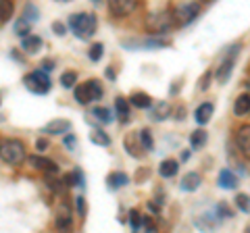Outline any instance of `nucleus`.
I'll return each instance as SVG.
<instances>
[{"mask_svg": "<svg viewBox=\"0 0 250 233\" xmlns=\"http://www.w3.org/2000/svg\"><path fill=\"white\" fill-rule=\"evenodd\" d=\"M25 144L21 139H15V137H9V139H2L0 142V160L6 162L11 167H19L21 162H25L27 154H25Z\"/></svg>", "mask_w": 250, "mask_h": 233, "instance_id": "1", "label": "nucleus"}, {"mask_svg": "<svg viewBox=\"0 0 250 233\" xmlns=\"http://www.w3.org/2000/svg\"><path fill=\"white\" fill-rule=\"evenodd\" d=\"M67 25L80 40H88V38H92V34L96 32L98 21L90 13H77V15H71V17H69Z\"/></svg>", "mask_w": 250, "mask_h": 233, "instance_id": "2", "label": "nucleus"}, {"mask_svg": "<svg viewBox=\"0 0 250 233\" xmlns=\"http://www.w3.org/2000/svg\"><path fill=\"white\" fill-rule=\"evenodd\" d=\"M144 25H146V29H148L150 34H165V32H169V29L175 25L173 11H169V9L154 11V13H150V15L146 17Z\"/></svg>", "mask_w": 250, "mask_h": 233, "instance_id": "3", "label": "nucleus"}, {"mask_svg": "<svg viewBox=\"0 0 250 233\" xmlns=\"http://www.w3.org/2000/svg\"><path fill=\"white\" fill-rule=\"evenodd\" d=\"M23 83H25V88L29 92H34V94H40V96L48 94L50 88H52V81H50L48 73L40 71V69H36V71L27 73L25 77H23Z\"/></svg>", "mask_w": 250, "mask_h": 233, "instance_id": "4", "label": "nucleus"}, {"mask_svg": "<svg viewBox=\"0 0 250 233\" xmlns=\"http://www.w3.org/2000/svg\"><path fill=\"white\" fill-rule=\"evenodd\" d=\"M240 50H242V44H233L231 48L225 52V58L221 60V65H219L217 73H215L217 83H225L231 77V71H233V67H236V60H238Z\"/></svg>", "mask_w": 250, "mask_h": 233, "instance_id": "5", "label": "nucleus"}, {"mask_svg": "<svg viewBox=\"0 0 250 233\" xmlns=\"http://www.w3.org/2000/svg\"><path fill=\"white\" fill-rule=\"evenodd\" d=\"M54 227L59 233H71L73 229V208L69 202H61L54 213Z\"/></svg>", "mask_w": 250, "mask_h": 233, "instance_id": "6", "label": "nucleus"}, {"mask_svg": "<svg viewBox=\"0 0 250 233\" xmlns=\"http://www.w3.org/2000/svg\"><path fill=\"white\" fill-rule=\"evenodd\" d=\"M200 15V4L198 2H184L175 6L173 19H179V25H188L190 21H194Z\"/></svg>", "mask_w": 250, "mask_h": 233, "instance_id": "7", "label": "nucleus"}, {"mask_svg": "<svg viewBox=\"0 0 250 233\" xmlns=\"http://www.w3.org/2000/svg\"><path fill=\"white\" fill-rule=\"evenodd\" d=\"M27 162L36 171H42V173L48 175V177L50 175H59V165L54 160L46 158V156H27Z\"/></svg>", "mask_w": 250, "mask_h": 233, "instance_id": "8", "label": "nucleus"}, {"mask_svg": "<svg viewBox=\"0 0 250 233\" xmlns=\"http://www.w3.org/2000/svg\"><path fill=\"white\" fill-rule=\"evenodd\" d=\"M138 9L136 0H113L108 2V11H111L115 17H127L129 13H134Z\"/></svg>", "mask_w": 250, "mask_h": 233, "instance_id": "9", "label": "nucleus"}, {"mask_svg": "<svg viewBox=\"0 0 250 233\" xmlns=\"http://www.w3.org/2000/svg\"><path fill=\"white\" fill-rule=\"evenodd\" d=\"M69 131H71V121L67 119H52L42 127V134L46 136H65Z\"/></svg>", "mask_w": 250, "mask_h": 233, "instance_id": "10", "label": "nucleus"}, {"mask_svg": "<svg viewBox=\"0 0 250 233\" xmlns=\"http://www.w3.org/2000/svg\"><path fill=\"white\" fill-rule=\"evenodd\" d=\"M202 185V175L198 171H190V173H186L182 177V181H179V188L184 192H196L198 188Z\"/></svg>", "mask_w": 250, "mask_h": 233, "instance_id": "11", "label": "nucleus"}, {"mask_svg": "<svg viewBox=\"0 0 250 233\" xmlns=\"http://www.w3.org/2000/svg\"><path fill=\"white\" fill-rule=\"evenodd\" d=\"M215 113V104L213 102H202L196 111H194V121L198 123V125H207L210 121V116Z\"/></svg>", "mask_w": 250, "mask_h": 233, "instance_id": "12", "label": "nucleus"}, {"mask_svg": "<svg viewBox=\"0 0 250 233\" xmlns=\"http://www.w3.org/2000/svg\"><path fill=\"white\" fill-rule=\"evenodd\" d=\"M42 38L40 36H34V34H29V36H25L21 40V50L23 52H27V54H38L42 50Z\"/></svg>", "mask_w": 250, "mask_h": 233, "instance_id": "13", "label": "nucleus"}, {"mask_svg": "<svg viewBox=\"0 0 250 233\" xmlns=\"http://www.w3.org/2000/svg\"><path fill=\"white\" fill-rule=\"evenodd\" d=\"M217 183H219V188H223V190H233L238 185V175L233 173L231 169H221Z\"/></svg>", "mask_w": 250, "mask_h": 233, "instance_id": "14", "label": "nucleus"}, {"mask_svg": "<svg viewBox=\"0 0 250 233\" xmlns=\"http://www.w3.org/2000/svg\"><path fill=\"white\" fill-rule=\"evenodd\" d=\"M127 183H129V177L125 173H121V171H115V173H111L106 177V185H108V190H113V192L125 188Z\"/></svg>", "mask_w": 250, "mask_h": 233, "instance_id": "15", "label": "nucleus"}, {"mask_svg": "<svg viewBox=\"0 0 250 233\" xmlns=\"http://www.w3.org/2000/svg\"><path fill=\"white\" fill-rule=\"evenodd\" d=\"M236 142H238L240 152L244 154V156H248V154H250V127H248V125H244V127L238 129Z\"/></svg>", "mask_w": 250, "mask_h": 233, "instance_id": "16", "label": "nucleus"}, {"mask_svg": "<svg viewBox=\"0 0 250 233\" xmlns=\"http://www.w3.org/2000/svg\"><path fill=\"white\" fill-rule=\"evenodd\" d=\"M85 85V94H88V102H96V100L103 98V85L98 79H88L83 81Z\"/></svg>", "mask_w": 250, "mask_h": 233, "instance_id": "17", "label": "nucleus"}, {"mask_svg": "<svg viewBox=\"0 0 250 233\" xmlns=\"http://www.w3.org/2000/svg\"><path fill=\"white\" fill-rule=\"evenodd\" d=\"M127 104L136 106V108H150L152 106V98L146 94V92H134L129 98H127Z\"/></svg>", "mask_w": 250, "mask_h": 233, "instance_id": "18", "label": "nucleus"}, {"mask_svg": "<svg viewBox=\"0 0 250 233\" xmlns=\"http://www.w3.org/2000/svg\"><path fill=\"white\" fill-rule=\"evenodd\" d=\"M250 111V96L248 92H244V94H240L236 98V102H233V115L236 116H246Z\"/></svg>", "mask_w": 250, "mask_h": 233, "instance_id": "19", "label": "nucleus"}, {"mask_svg": "<svg viewBox=\"0 0 250 233\" xmlns=\"http://www.w3.org/2000/svg\"><path fill=\"white\" fill-rule=\"evenodd\" d=\"M148 111H150L152 121H165V119H169V115H171V104L169 102H159L156 106H150Z\"/></svg>", "mask_w": 250, "mask_h": 233, "instance_id": "20", "label": "nucleus"}, {"mask_svg": "<svg viewBox=\"0 0 250 233\" xmlns=\"http://www.w3.org/2000/svg\"><path fill=\"white\" fill-rule=\"evenodd\" d=\"M177 171H179V162L175 158H167V160H163L159 165V175L165 177V179H169V177H175Z\"/></svg>", "mask_w": 250, "mask_h": 233, "instance_id": "21", "label": "nucleus"}, {"mask_svg": "<svg viewBox=\"0 0 250 233\" xmlns=\"http://www.w3.org/2000/svg\"><path fill=\"white\" fill-rule=\"evenodd\" d=\"M62 179H65L67 188H85V177H83V173H82V169L71 171V173L65 175Z\"/></svg>", "mask_w": 250, "mask_h": 233, "instance_id": "22", "label": "nucleus"}, {"mask_svg": "<svg viewBox=\"0 0 250 233\" xmlns=\"http://www.w3.org/2000/svg\"><path fill=\"white\" fill-rule=\"evenodd\" d=\"M136 139H138V136H136V134H129L127 137L123 139V146H125V150H127L134 158H140L144 152H142V146L136 144Z\"/></svg>", "mask_w": 250, "mask_h": 233, "instance_id": "23", "label": "nucleus"}, {"mask_svg": "<svg viewBox=\"0 0 250 233\" xmlns=\"http://www.w3.org/2000/svg\"><path fill=\"white\" fill-rule=\"evenodd\" d=\"M138 142H140V146H142V150H146V152H150V150H154V139H152V134H150V129H140L138 131Z\"/></svg>", "mask_w": 250, "mask_h": 233, "instance_id": "24", "label": "nucleus"}, {"mask_svg": "<svg viewBox=\"0 0 250 233\" xmlns=\"http://www.w3.org/2000/svg\"><path fill=\"white\" fill-rule=\"evenodd\" d=\"M115 111H117L119 121H123V123L129 121V104H127V100H125L123 96H119V98L115 100Z\"/></svg>", "mask_w": 250, "mask_h": 233, "instance_id": "25", "label": "nucleus"}, {"mask_svg": "<svg viewBox=\"0 0 250 233\" xmlns=\"http://www.w3.org/2000/svg\"><path fill=\"white\" fill-rule=\"evenodd\" d=\"M207 139H208V134L205 129H196V131H192L190 134V146L194 150H198V148H202V146L207 144Z\"/></svg>", "mask_w": 250, "mask_h": 233, "instance_id": "26", "label": "nucleus"}, {"mask_svg": "<svg viewBox=\"0 0 250 233\" xmlns=\"http://www.w3.org/2000/svg\"><path fill=\"white\" fill-rule=\"evenodd\" d=\"M90 142L96 144V146H103V148H106V146H111V137H108L103 129H92V131H90Z\"/></svg>", "mask_w": 250, "mask_h": 233, "instance_id": "27", "label": "nucleus"}, {"mask_svg": "<svg viewBox=\"0 0 250 233\" xmlns=\"http://www.w3.org/2000/svg\"><path fill=\"white\" fill-rule=\"evenodd\" d=\"M48 188L54 192V194H65L67 192V183H65V179L62 177H59V175H50L48 177Z\"/></svg>", "mask_w": 250, "mask_h": 233, "instance_id": "28", "label": "nucleus"}, {"mask_svg": "<svg viewBox=\"0 0 250 233\" xmlns=\"http://www.w3.org/2000/svg\"><path fill=\"white\" fill-rule=\"evenodd\" d=\"M92 115H94V119H98L103 125H106V123H113V113L108 111V108H104V106L92 108Z\"/></svg>", "mask_w": 250, "mask_h": 233, "instance_id": "29", "label": "nucleus"}, {"mask_svg": "<svg viewBox=\"0 0 250 233\" xmlns=\"http://www.w3.org/2000/svg\"><path fill=\"white\" fill-rule=\"evenodd\" d=\"M15 34H17L19 38H21V40H23V38H25V36H29V29H31V23L29 21H25V19H17V23H15Z\"/></svg>", "mask_w": 250, "mask_h": 233, "instance_id": "30", "label": "nucleus"}, {"mask_svg": "<svg viewBox=\"0 0 250 233\" xmlns=\"http://www.w3.org/2000/svg\"><path fill=\"white\" fill-rule=\"evenodd\" d=\"M61 85L62 88H67V90H71L77 85V73L75 71H65L61 75Z\"/></svg>", "mask_w": 250, "mask_h": 233, "instance_id": "31", "label": "nucleus"}, {"mask_svg": "<svg viewBox=\"0 0 250 233\" xmlns=\"http://www.w3.org/2000/svg\"><path fill=\"white\" fill-rule=\"evenodd\" d=\"M103 52H104V46L100 44V42H96V44H92V48H90V52H88V57H90L92 63H98V60L103 58Z\"/></svg>", "mask_w": 250, "mask_h": 233, "instance_id": "32", "label": "nucleus"}, {"mask_svg": "<svg viewBox=\"0 0 250 233\" xmlns=\"http://www.w3.org/2000/svg\"><path fill=\"white\" fill-rule=\"evenodd\" d=\"M38 17H40V13H38V9L34 4H25V9H23V19L29 21V23H36Z\"/></svg>", "mask_w": 250, "mask_h": 233, "instance_id": "33", "label": "nucleus"}, {"mask_svg": "<svg viewBox=\"0 0 250 233\" xmlns=\"http://www.w3.org/2000/svg\"><path fill=\"white\" fill-rule=\"evenodd\" d=\"M15 6L13 2H6V0H0V21H6L13 15Z\"/></svg>", "mask_w": 250, "mask_h": 233, "instance_id": "34", "label": "nucleus"}, {"mask_svg": "<svg viewBox=\"0 0 250 233\" xmlns=\"http://www.w3.org/2000/svg\"><path fill=\"white\" fill-rule=\"evenodd\" d=\"M129 225L134 227V231H138L140 227H142V214H140L136 208H131L129 211Z\"/></svg>", "mask_w": 250, "mask_h": 233, "instance_id": "35", "label": "nucleus"}, {"mask_svg": "<svg viewBox=\"0 0 250 233\" xmlns=\"http://www.w3.org/2000/svg\"><path fill=\"white\" fill-rule=\"evenodd\" d=\"M236 206L244 214H248V211H250V206H248V194H238V196H236Z\"/></svg>", "mask_w": 250, "mask_h": 233, "instance_id": "36", "label": "nucleus"}, {"mask_svg": "<svg viewBox=\"0 0 250 233\" xmlns=\"http://www.w3.org/2000/svg\"><path fill=\"white\" fill-rule=\"evenodd\" d=\"M215 216H217V219L219 221H221V219H231V211H229V208L228 206H225V204H219L217 208H215Z\"/></svg>", "mask_w": 250, "mask_h": 233, "instance_id": "37", "label": "nucleus"}, {"mask_svg": "<svg viewBox=\"0 0 250 233\" xmlns=\"http://www.w3.org/2000/svg\"><path fill=\"white\" fill-rule=\"evenodd\" d=\"M210 88V73L207 71V73H202V77L198 79V90L200 92H207Z\"/></svg>", "mask_w": 250, "mask_h": 233, "instance_id": "38", "label": "nucleus"}, {"mask_svg": "<svg viewBox=\"0 0 250 233\" xmlns=\"http://www.w3.org/2000/svg\"><path fill=\"white\" fill-rule=\"evenodd\" d=\"M75 208H77V214L83 219V216H85V200H83V196L75 198Z\"/></svg>", "mask_w": 250, "mask_h": 233, "instance_id": "39", "label": "nucleus"}, {"mask_svg": "<svg viewBox=\"0 0 250 233\" xmlns=\"http://www.w3.org/2000/svg\"><path fill=\"white\" fill-rule=\"evenodd\" d=\"M52 32L57 34V36H65V34H67V27L62 25V23L57 21V23H52Z\"/></svg>", "mask_w": 250, "mask_h": 233, "instance_id": "40", "label": "nucleus"}, {"mask_svg": "<svg viewBox=\"0 0 250 233\" xmlns=\"http://www.w3.org/2000/svg\"><path fill=\"white\" fill-rule=\"evenodd\" d=\"M171 113H173V116L177 121H184V116H186V108L184 106H177V108H171Z\"/></svg>", "mask_w": 250, "mask_h": 233, "instance_id": "41", "label": "nucleus"}, {"mask_svg": "<svg viewBox=\"0 0 250 233\" xmlns=\"http://www.w3.org/2000/svg\"><path fill=\"white\" fill-rule=\"evenodd\" d=\"M65 146L69 150H75V146H77V137L75 136H65Z\"/></svg>", "mask_w": 250, "mask_h": 233, "instance_id": "42", "label": "nucleus"}, {"mask_svg": "<svg viewBox=\"0 0 250 233\" xmlns=\"http://www.w3.org/2000/svg\"><path fill=\"white\" fill-rule=\"evenodd\" d=\"M52 69H54V60H44V63H42V67H40V71L48 73V71H52Z\"/></svg>", "mask_w": 250, "mask_h": 233, "instance_id": "43", "label": "nucleus"}, {"mask_svg": "<svg viewBox=\"0 0 250 233\" xmlns=\"http://www.w3.org/2000/svg\"><path fill=\"white\" fill-rule=\"evenodd\" d=\"M36 148H38V152H42V150H46V148H48V142H46V139H38V142H36Z\"/></svg>", "mask_w": 250, "mask_h": 233, "instance_id": "44", "label": "nucleus"}, {"mask_svg": "<svg viewBox=\"0 0 250 233\" xmlns=\"http://www.w3.org/2000/svg\"><path fill=\"white\" fill-rule=\"evenodd\" d=\"M148 208H150L152 213H159V211H161V204H156V202L150 200V202H148Z\"/></svg>", "mask_w": 250, "mask_h": 233, "instance_id": "45", "label": "nucleus"}, {"mask_svg": "<svg viewBox=\"0 0 250 233\" xmlns=\"http://www.w3.org/2000/svg\"><path fill=\"white\" fill-rule=\"evenodd\" d=\"M146 177H148V171H138L136 179H138V181H142V179H146Z\"/></svg>", "mask_w": 250, "mask_h": 233, "instance_id": "46", "label": "nucleus"}, {"mask_svg": "<svg viewBox=\"0 0 250 233\" xmlns=\"http://www.w3.org/2000/svg\"><path fill=\"white\" fill-rule=\"evenodd\" d=\"M104 75H106V77H108V79H111V81H113V79H115V77H117V75H115V71H113V69H111V67H108V69H106V71H104Z\"/></svg>", "mask_w": 250, "mask_h": 233, "instance_id": "47", "label": "nucleus"}, {"mask_svg": "<svg viewBox=\"0 0 250 233\" xmlns=\"http://www.w3.org/2000/svg\"><path fill=\"white\" fill-rule=\"evenodd\" d=\"M188 158H190V152L184 150V154H182V160H188Z\"/></svg>", "mask_w": 250, "mask_h": 233, "instance_id": "48", "label": "nucleus"}, {"mask_svg": "<svg viewBox=\"0 0 250 233\" xmlns=\"http://www.w3.org/2000/svg\"><path fill=\"white\" fill-rule=\"evenodd\" d=\"M0 121H2V116H0Z\"/></svg>", "mask_w": 250, "mask_h": 233, "instance_id": "49", "label": "nucleus"}]
</instances>
